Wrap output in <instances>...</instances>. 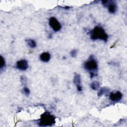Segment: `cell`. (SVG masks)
<instances>
[{
	"mask_svg": "<svg viewBox=\"0 0 127 127\" xmlns=\"http://www.w3.org/2000/svg\"><path fill=\"white\" fill-rule=\"evenodd\" d=\"M5 64V60L4 59V58H3V57L2 56H0V69L2 68Z\"/></svg>",
	"mask_w": 127,
	"mask_h": 127,
	"instance_id": "cell-14",
	"label": "cell"
},
{
	"mask_svg": "<svg viewBox=\"0 0 127 127\" xmlns=\"http://www.w3.org/2000/svg\"><path fill=\"white\" fill-rule=\"evenodd\" d=\"M40 61L44 63H47L51 59V55L48 52H43L39 56Z\"/></svg>",
	"mask_w": 127,
	"mask_h": 127,
	"instance_id": "cell-9",
	"label": "cell"
},
{
	"mask_svg": "<svg viewBox=\"0 0 127 127\" xmlns=\"http://www.w3.org/2000/svg\"><path fill=\"white\" fill-rule=\"evenodd\" d=\"M91 88L94 90H97L100 88V84L98 81H94L92 82L90 84Z\"/></svg>",
	"mask_w": 127,
	"mask_h": 127,
	"instance_id": "cell-11",
	"label": "cell"
},
{
	"mask_svg": "<svg viewBox=\"0 0 127 127\" xmlns=\"http://www.w3.org/2000/svg\"><path fill=\"white\" fill-rule=\"evenodd\" d=\"M77 55V51L76 50H73L70 52V55L72 57H76Z\"/></svg>",
	"mask_w": 127,
	"mask_h": 127,
	"instance_id": "cell-15",
	"label": "cell"
},
{
	"mask_svg": "<svg viewBox=\"0 0 127 127\" xmlns=\"http://www.w3.org/2000/svg\"><path fill=\"white\" fill-rule=\"evenodd\" d=\"M49 24L55 32H58L60 31L62 28V25L60 22L54 17H51L49 19Z\"/></svg>",
	"mask_w": 127,
	"mask_h": 127,
	"instance_id": "cell-4",
	"label": "cell"
},
{
	"mask_svg": "<svg viewBox=\"0 0 127 127\" xmlns=\"http://www.w3.org/2000/svg\"><path fill=\"white\" fill-rule=\"evenodd\" d=\"M16 67L20 70H26L28 68L27 61L25 59L18 61L16 63Z\"/></svg>",
	"mask_w": 127,
	"mask_h": 127,
	"instance_id": "cell-7",
	"label": "cell"
},
{
	"mask_svg": "<svg viewBox=\"0 0 127 127\" xmlns=\"http://www.w3.org/2000/svg\"><path fill=\"white\" fill-rule=\"evenodd\" d=\"M109 89L108 88L106 87H103L99 89L98 92V96H101L103 94H105L109 92Z\"/></svg>",
	"mask_w": 127,
	"mask_h": 127,
	"instance_id": "cell-12",
	"label": "cell"
},
{
	"mask_svg": "<svg viewBox=\"0 0 127 127\" xmlns=\"http://www.w3.org/2000/svg\"><path fill=\"white\" fill-rule=\"evenodd\" d=\"M27 45L31 48H35L37 46L36 42L33 39H28L26 40Z\"/></svg>",
	"mask_w": 127,
	"mask_h": 127,
	"instance_id": "cell-10",
	"label": "cell"
},
{
	"mask_svg": "<svg viewBox=\"0 0 127 127\" xmlns=\"http://www.w3.org/2000/svg\"><path fill=\"white\" fill-rule=\"evenodd\" d=\"M103 5L105 7L108 8V11L110 13L114 14L117 10V5L116 3L113 1H102Z\"/></svg>",
	"mask_w": 127,
	"mask_h": 127,
	"instance_id": "cell-5",
	"label": "cell"
},
{
	"mask_svg": "<svg viewBox=\"0 0 127 127\" xmlns=\"http://www.w3.org/2000/svg\"><path fill=\"white\" fill-rule=\"evenodd\" d=\"M122 98L123 94L120 91H113L109 94V99L113 102H119Z\"/></svg>",
	"mask_w": 127,
	"mask_h": 127,
	"instance_id": "cell-6",
	"label": "cell"
},
{
	"mask_svg": "<svg viewBox=\"0 0 127 127\" xmlns=\"http://www.w3.org/2000/svg\"><path fill=\"white\" fill-rule=\"evenodd\" d=\"M84 68L90 74L91 77L92 78L97 75L98 70V64L96 60L93 57H90L84 64Z\"/></svg>",
	"mask_w": 127,
	"mask_h": 127,
	"instance_id": "cell-2",
	"label": "cell"
},
{
	"mask_svg": "<svg viewBox=\"0 0 127 127\" xmlns=\"http://www.w3.org/2000/svg\"><path fill=\"white\" fill-rule=\"evenodd\" d=\"M55 117L50 113L46 112L41 115L38 124L40 126H51L55 123Z\"/></svg>",
	"mask_w": 127,
	"mask_h": 127,
	"instance_id": "cell-3",
	"label": "cell"
},
{
	"mask_svg": "<svg viewBox=\"0 0 127 127\" xmlns=\"http://www.w3.org/2000/svg\"><path fill=\"white\" fill-rule=\"evenodd\" d=\"M73 83L76 86V88L78 91H82V86L81 85V78L80 75L78 74H75L73 77Z\"/></svg>",
	"mask_w": 127,
	"mask_h": 127,
	"instance_id": "cell-8",
	"label": "cell"
},
{
	"mask_svg": "<svg viewBox=\"0 0 127 127\" xmlns=\"http://www.w3.org/2000/svg\"><path fill=\"white\" fill-rule=\"evenodd\" d=\"M90 36L91 39L93 40H100L104 42H107L108 39V34L103 27L97 26H95L90 32Z\"/></svg>",
	"mask_w": 127,
	"mask_h": 127,
	"instance_id": "cell-1",
	"label": "cell"
},
{
	"mask_svg": "<svg viewBox=\"0 0 127 127\" xmlns=\"http://www.w3.org/2000/svg\"><path fill=\"white\" fill-rule=\"evenodd\" d=\"M22 92L23 94H24L26 96H29L30 93V91L29 89L27 87H24L22 90Z\"/></svg>",
	"mask_w": 127,
	"mask_h": 127,
	"instance_id": "cell-13",
	"label": "cell"
}]
</instances>
